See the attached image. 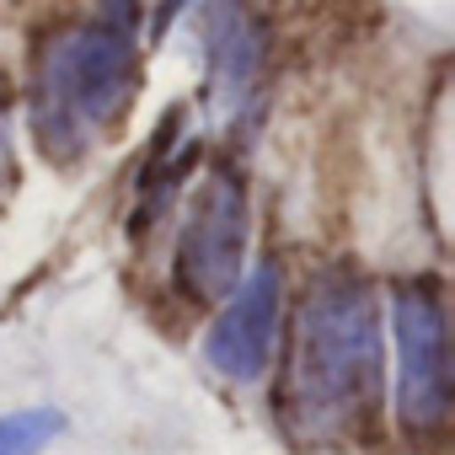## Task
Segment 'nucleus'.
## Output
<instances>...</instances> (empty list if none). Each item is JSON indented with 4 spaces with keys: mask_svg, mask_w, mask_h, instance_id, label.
<instances>
[{
    "mask_svg": "<svg viewBox=\"0 0 455 455\" xmlns=\"http://www.w3.org/2000/svg\"><path fill=\"white\" fill-rule=\"evenodd\" d=\"M380 306L375 284L354 268H322L290 327L284 354V423L306 444H338L375 418L380 402Z\"/></svg>",
    "mask_w": 455,
    "mask_h": 455,
    "instance_id": "nucleus-1",
    "label": "nucleus"
},
{
    "mask_svg": "<svg viewBox=\"0 0 455 455\" xmlns=\"http://www.w3.org/2000/svg\"><path fill=\"white\" fill-rule=\"evenodd\" d=\"M134 97V44L124 28L92 22L60 33L33 81V134L49 156H81L97 145Z\"/></svg>",
    "mask_w": 455,
    "mask_h": 455,
    "instance_id": "nucleus-2",
    "label": "nucleus"
},
{
    "mask_svg": "<svg viewBox=\"0 0 455 455\" xmlns=\"http://www.w3.org/2000/svg\"><path fill=\"white\" fill-rule=\"evenodd\" d=\"M391 332H396V418L407 434H439L450 423V338H444V295L434 279L396 284Z\"/></svg>",
    "mask_w": 455,
    "mask_h": 455,
    "instance_id": "nucleus-3",
    "label": "nucleus"
},
{
    "mask_svg": "<svg viewBox=\"0 0 455 455\" xmlns=\"http://www.w3.org/2000/svg\"><path fill=\"white\" fill-rule=\"evenodd\" d=\"M247 263V182L231 166H214L182 220L177 236V284L188 300H225Z\"/></svg>",
    "mask_w": 455,
    "mask_h": 455,
    "instance_id": "nucleus-4",
    "label": "nucleus"
},
{
    "mask_svg": "<svg viewBox=\"0 0 455 455\" xmlns=\"http://www.w3.org/2000/svg\"><path fill=\"white\" fill-rule=\"evenodd\" d=\"M279 322H284V279L279 263H258L252 274H242L225 295L220 316L204 332V364L231 380V386H252L268 375L274 348H279Z\"/></svg>",
    "mask_w": 455,
    "mask_h": 455,
    "instance_id": "nucleus-5",
    "label": "nucleus"
},
{
    "mask_svg": "<svg viewBox=\"0 0 455 455\" xmlns=\"http://www.w3.org/2000/svg\"><path fill=\"white\" fill-rule=\"evenodd\" d=\"M204 49H209V86L225 113H242L258 65H263V33L242 0H209L204 12Z\"/></svg>",
    "mask_w": 455,
    "mask_h": 455,
    "instance_id": "nucleus-6",
    "label": "nucleus"
},
{
    "mask_svg": "<svg viewBox=\"0 0 455 455\" xmlns=\"http://www.w3.org/2000/svg\"><path fill=\"white\" fill-rule=\"evenodd\" d=\"M65 418L54 407H28V412H6L0 418V455H44L60 439Z\"/></svg>",
    "mask_w": 455,
    "mask_h": 455,
    "instance_id": "nucleus-7",
    "label": "nucleus"
},
{
    "mask_svg": "<svg viewBox=\"0 0 455 455\" xmlns=\"http://www.w3.org/2000/svg\"><path fill=\"white\" fill-rule=\"evenodd\" d=\"M182 6H188V0H161V12H156V38L166 33V22H172V17H177Z\"/></svg>",
    "mask_w": 455,
    "mask_h": 455,
    "instance_id": "nucleus-8",
    "label": "nucleus"
}]
</instances>
